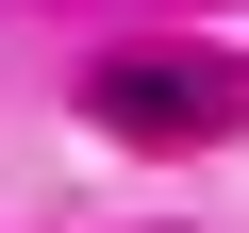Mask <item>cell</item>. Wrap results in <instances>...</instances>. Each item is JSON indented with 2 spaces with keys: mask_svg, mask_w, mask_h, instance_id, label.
<instances>
[{
  "mask_svg": "<svg viewBox=\"0 0 249 233\" xmlns=\"http://www.w3.org/2000/svg\"><path fill=\"white\" fill-rule=\"evenodd\" d=\"M83 116L133 134V150H199V134L249 116V67H232V50H100V67H83Z\"/></svg>",
  "mask_w": 249,
  "mask_h": 233,
  "instance_id": "obj_1",
  "label": "cell"
}]
</instances>
